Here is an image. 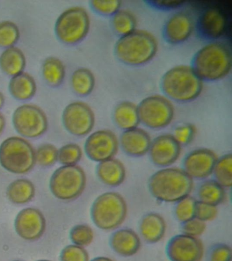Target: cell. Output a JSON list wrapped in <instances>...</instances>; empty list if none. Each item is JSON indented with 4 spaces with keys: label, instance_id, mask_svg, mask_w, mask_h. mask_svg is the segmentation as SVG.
I'll use <instances>...</instances> for the list:
<instances>
[{
    "label": "cell",
    "instance_id": "1",
    "mask_svg": "<svg viewBox=\"0 0 232 261\" xmlns=\"http://www.w3.org/2000/svg\"><path fill=\"white\" fill-rule=\"evenodd\" d=\"M190 66L203 82L221 81L231 71V49L225 43L210 42L195 53Z\"/></svg>",
    "mask_w": 232,
    "mask_h": 261
},
{
    "label": "cell",
    "instance_id": "2",
    "mask_svg": "<svg viewBox=\"0 0 232 261\" xmlns=\"http://www.w3.org/2000/svg\"><path fill=\"white\" fill-rule=\"evenodd\" d=\"M158 42L151 33L136 30L120 37L114 47L116 58L129 66H142L147 64L156 57Z\"/></svg>",
    "mask_w": 232,
    "mask_h": 261
},
{
    "label": "cell",
    "instance_id": "3",
    "mask_svg": "<svg viewBox=\"0 0 232 261\" xmlns=\"http://www.w3.org/2000/svg\"><path fill=\"white\" fill-rule=\"evenodd\" d=\"M203 83L190 65H180L166 71L161 79L160 87L170 101L188 103L200 95Z\"/></svg>",
    "mask_w": 232,
    "mask_h": 261
},
{
    "label": "cell",
    "instance_id": "4",
    "mask_svg": "<svg viewBox=\"0 0 232 261\" xmlns=\"http://www.w3.org/2000/svg\"><path fill=\"white\" fill-rule=\"evenodd\" d=\"M148 187L154 199L164 203H176L190 195L193 179L183 169L167 167L151 175Z\"/></svg>",
    "mask_w": 232,
    "mask_h": 261
},
{
    "label": "cell",
    "instance_id": "5",
    "mask_svg": "<svg viewBox=\"0 0 232 261\" xmlns=\"http://www.w3.org/2000/svg\"><path fill=\"white\" fill-rule=\"evenodd\" d=\"M127 213L125 199L115 192H108L98 196L91 210L93 223L104 230H112L119 227L125 220Z\"/></svg>",
    "mask_w": 232,
    "mask_h": 261
},
{
    "label": "cell",
    "instance_id": "6",
    "mask_svg": "<svg viewBox=\"0 0 232 261\" xmlns=\"http://www.w3.org/2000/svg\"><path fill=\"white\" fill-rule=\"evenodd\" d=\"M35 150L25 139L11 137L0 146V164L15 174H24L36 164Z\"/></svg>",
    "mask_w": 232,
    "mask_h": 261
},
{
    "label": "cell",
    "instance_id": "7",
    "mask_svg": "<svg viewBox=\"0 0 232 261\" xmlns=\"http://www.w3.org/2000/svg\"><path fill=\"white\" fill-rule=\"evenodd\" d=\"M90 30V18L82 7H72L63 12L56 22L55 32L66 44H76L86 38Z\"/></svg>",
    "mask_w": 232,
    "mask_h": 261
},
{
    "label": "cell",
    "instance_id": "8",
    "mask_svg": "<svg viewBox=\"0 0 232 261\" xmlns=\"http://www.w3.org/2000/svg\"><path fill=\"white\" fill-rule=\"evenodd\" d=\"M86 181V174L81 167L63 166L53 174L50 189L58 199L70 201L80 197L84 191Z\"/></svg>",
    "mask_w": 232,
    "mask_h": 261
},
{
    "label": "cell",
    "instance_id": "9",
    "mask_svg": "<svg viewBox=\"0 0 232 261\" xmlns=\"http://www.w3.org/2000/svg\"><path fill=\"white\" fill-rule=\"evenodd\" d=\"M137 106L140 122L152 129L166 127L174 118V105L165 96H148L142 99Z\"/></svg>",
    "mask_w": 232,
    "mask_h": 261
},
{
    "label": "cell",
    "instance_id": "10",
    "mask_svg": "<svg viewBox=\"0 0 232 261\" xmlns=\"http://www.w3.org/2000/svg\"><path fill=\"white\" fill-rule=\"evenodd\" d=\"M13 122L18 134L25 138H38L48 128V119L43 110L30 104H25L15 110Z\"/></svg>",
    "mask_w": 232,
    "mask_h": 261
},
{
    "label": "cell",
    "instance_id": "11",
    "mask_svg": "<svg viewBox=\"0 0 232 261\" xmlns=\"http://www.w3.org/2000/svg\"><path fill=\"white\" fill-rule=\"evenodd\" d=\"M63 124L70 134L77 137L88 135L95 125V114L90 106L83 101H74L65 108Z\"/></svg>",
    "mask_w": 232,
    "mask_h": 261
},
{
    "label": "cell",
    "instance_id": "12",
    "mask_svg": "<svg viewBox=\"0 0 232 261\" xmlns=\"http://www.w3.org/2000/svg\"><path fill=\"white\" fill-rule=\"evenodd\" d=\"M119 142L115 133L101 129L93 132L87 138L85 144L87 156L95 162L113 159L119 150Z\"/></svg>",
    "mask_w": 232,
    "mask_h": 261
},
{
    "label": "cell",
    "instance_id": "13",
    "mask_svg": "<svg viewBox=\"0 0 232 261\" xmlns=\"http://www.w3.org/2000/svg\"><path fill=\"white\" fill-rule=\"evenodd\" d=\"M203 252L201 240L183 233L173 237L166 246L167 256L170 261H201Z\"/></svg>",
    "mask_w": 232,
    "mask_h": 261
},
{
    "label": "cell",
    "instance_id": "14",
    "mask_svg": "<svg viewBox=\"0 0 232 261\" xmlns=\"http://www.w3.org/2000/svg\"><path fill=\"white\" fill-rule=\"evenodd\" d=\"M195 24L192 16L188 12H175L163 26V38L169 44H183L190 38L195 30Z\"/></svg>",
    "mask_w": 232,
    "mask_h": 261
},
{
    "label": "cell",
    "instance_id": "15",
    "mask_svg": "<svg viewBox=\"0 0 232 261\" xmlns=\"http://www.w3.org/2000/svg\"><path fill=\"white\" fill-rule=\"evenodd\" d=\"M217 159V154L210 149H196L185 156L183 170L193 179L207 178L213 174Z\"/></svg>",
    "mask_w": 232,
    "mask_h": 261
},
{
    "label": "cell",
    "instance_id": "16",
    "mask_svg": "<svg viewBox=\"0 0 232 261\" xmlns=\"http://www.w3.org/2000/svg\"><path fill=\"white\" fill-rule=\"evenodd\" d=\"M195 28L201 39L214 42L225 34L227 19L225 14L219 8H207L199 16Z\"/></svg>",
    "mask_w": 232,
    "mask_h": 261
},
{
    "label": "cell",
    "instance_id": "17",
    "mask_svg": "<svg viewBox=\"0 0 232 261\" xmlns=\"http://www.w3.org/2000/svg\"><path fill=\"white\" fill-rule=\"evenodd\" d=\"M181 145L172 134H163L152 140L149 156L156 166L166 167L176 162L180 156Z\"/></svg>",
    "mask_w": 232,
    "mask_h": 261
},
{
    "label": "cell",
    "instance_id": "18",
    "mask_svg": "<svg viewBox=\"0 0 232 261\" xmlns=\"http://www.w3.org/2000/svg\"><path fill=\"white\" fill-rule=\"evenodd\" d=\"M15 228L17 233L23 240H37L45 230V218L36 208H25L16 217Z\"/></svg>",
    "mask_w": 232,
    "mask_h": 261
},
{
    "label": "cell",
    "instance_id": "19",
    "mask_svg": "<svg viewBox=\"0 0 232 261\" xmlns=\"http://www.w3.org/2000/svg\"><path fill=\"white\" fill-rule=\"evenodd\" d=\"M119 142L122 150L128 156L140 157L148 152L152 140L146 130L136 127L123 130Z\"/></svg>",
    "mask_w": 232,
    "mask_h": 261
},
{
    "label": "cell",
    "instance_id": "20",
    "mask_svg": "<svg viewBox=\"0 0 232 261\" xmlns=\"http://www.w3.org/2000/svg\"><path fill=\"white\" fill-rule=\"evenodd\" d=\"M110 246L117 254L123 257L134 256L140 250L141 241L138 234L130 228L116 230L110 238Z\"/></svg>",
    "mask_w": 232,
    "mask_h": 261
},
{
    "label": "cell",
    "instance_id": "21",
    "mask_svg": "<svg viewBox=\"0 0 232 261\" xmlns=\"http://www.w3.org/2000/svg\"><path fill=\"white\" fill-rule=\"evenodd\" d=\"M139 230L142 238L149 244L162 240L166 233V223L160 214L150 212L140 220Z\"/></svg>",
    "mask_w": 232,
    "mask_h": 261
},
{
    "label": "cell",
    "instance_id": "22",
    "mask_svg": "<svg viewBox=\"0 0 232 261\" xmlns=\"http://www.w3.org/2000/svg\"><path fill=\"white\" fill-rule=\"evenodd\" d=\"M99 180L109 187H119L125 180V167L121 161L115 159L98 163L96 168Z\"/></svg>",
    "mask_w": 232,
    "mask_h": 261
},
{
    "label": "cell",
    "instance_id": "23",
    "mask_svg": "<svg viewBox=\"0 0 232 261\" xmlns=\"http://www.w3.org/2000/svg\"><path fill=\"white\" fill-rule=\"evenodd\" d=\"M113 119L117 127L123 130L138 127L140 122L137 105L129 101L120 102L113 110Z\"/></svg>",
    "mask_w": 232,
    "mask_h": 261
},
{
    "label": "cell",
    "instance_id": "24",
    "mask_svg": "<svg viewBox=\"0 0 232 261\" xmlns=\"http://www.w3.org/2000/svg\"><path fill=\"white\" fill-rule=\"evenodd\" d=\"M25 65V55L17 47L6 48L0 55V68L10 76L13 77L23 73Z\"/></svg>",
    "mask_w": 232,
    "mask_h": 261
},
{
    "label": "cell",
    "instance_id": "25",
    "mask_svg": "<svg viewBox=\"0 0 232 261\" xmlns=\"http://www.w3.org/2000/svg\"><path fill=\"white\" fill-rule=\"evenodd\" d=\"M37 87L35 80L27 73H21L12 77L9 83V91L16 99L28 100L33 97Z\"/></svg>",
    "mask_w": 232,
    "mask_h": 261
},
{
    "label": "cell",
    "instance_id": "26",
    "mask_svg": "<svg viewBox=\"0 0 232 261\" xmlns=\"http://www.w3.org/2000/svg\"><path fill=\"white\" fill-rule=\"evenodd\" d=\"M7 194L12 203L24 204L33 199L35 195V187L29 179H18L9 186Z\"/></svg>",
    "mask_w": 232,
    "mask_h": 261
},
{
    "label": "cell",
    "instance_id": "27",
    "mask_svg": "<svg viewBox=\"0 0 232 261\" xmlns=\"http://www.w3.org/2000/svg\"><path fill=\"white\" fill-rule=\"evenodd\" d=\"M197 197L199 201L217 206L225 201V188L221 187L214 179L204 181L197 189Z\"/></svg>",
    "mask_w": 232,
    "mask_h": 261
},
{
    "label": "cell",
    "instance_id": "28",
    "mask_svg": "<svg viewBox=\"0 0 232 261\" xmlns=\"http://www.w3.org/2000/svg\"><path fill=\"white\" fill-rule=\"evenodd\" d=\"M95 85L94 74L90 69L79 68L73 72L71 77V85L74 93L80 96L90 95Z\"/></svg>",
    "mask_w": 232,
    "mask_h": 261
},
{
    "label": "cell",
    "instance_id": "29",
    "mask_svg": "<svg viewBox=\"0 0 232 261\" xmlns=\"http://www.w3.org/2000/svg\"><path fill=\"white\" fill-rule=\"evenodd\" d=\"M42 75L48 85L59 87L66 75L64 63L56 57H48L42 65Z\"/></svg>",
    "mask_w": 232,
    "mask_h": 261
},
{
    "label": "cell",
    "instance_id": "30",
    "mask_svg": "<svg viewBox=\"0 0 232 261\" xmlns=\"http://www.w3.org/2000/svg\"><path fill=\"white\" fill-rule=\"evenodd\" d=\"M111 25L116 34L124 36L136 30L137 20L129 10L120 9L111 16Z\"/></svg>",
    "mask_w": 232,
    "mask_h": 261
},
{
    "label": "cell",
    "instance_id": "31",
    "mask_svg": "<svg viewBox=\"0 0 232 261\" xmlns=\"http://www.w3.org/2000/svg\"><path fill=\"white\" fill-rule=\"evenodd\" d=\"M213 174L215 180L223 188L232 186V154L228 153L217 159Z\"/></svg>",
    "mask_w": 232,
    "mask_h": 261
},
{
    "label": "cell",
    "instance_id": "32",
    "mask_svg": "<svg viewBox=\"0 0 232 261\" xmlns=\"http://www.w3.org/2000/svg\"><path fill=\"white\" fill-rule=\"evenodd\" d=\"M20 38L19 28L11 21L0 22V47L9 48L17 44Z\"/></svg>",
    "mask_w": 232,
    "mask_h": 261
},
{
    "label": "cell",
    "instance_id": "33",
    "mask_svg": "<svg viewBox=\"0 0 232 261\" xmlns=\"http://www.w3.org/2000/svg\"><path fill=\"white\" fill-rule=\"evenodd\" d=\"M197 200L191 196L176 202L174 208L175 217L181 223L195 218Z\"/></svg>",
    "mask_w": 232,
    "mask_h": 261
},
{
    "label": "cell",
    "instance_id": "34",
    "mask_svg": "<svg viewBox=\"0 0 232 261\" xmlns=\"http://www.w3.org/2000/svg\"><path fill=\"white\" fill-rule=\"evenodd\" d=\"M81 147L76 144H68L58 150V160L64 166L76 165L82 158Z\"/></svg>",
    "mask_w": 232,
    "mask_h": 261
},
{
    "label": "cell",
    "instance_id": "35",
    "mask_svg": "<svg viewBox=\"0 0 232 261\" xmlns=\"http://www.w3.org/2000/svg\"><path fill=\"white\" fill-rule=\"evenodd\" d=\"M70 237L73 244L84 248L92 243L94 233L92 228L87 224H78L72 228Z\"/></svg>",
    "mask_w": 232,
    "mask_h": 261
},
{
    "label": "cell",
    "instance_id": "36",
    "mask_svg": "<svg viewBox=\"0 0 232 261\" xmlns=\"http://www.w3.org/2000/svg\"><path fill=\"white\" fill-rule=\"evenodd\" d=\"M36 162L42 166L54 165L58 160V150L52 144L42 145L35 152Z\"/></svg>",
    "mask_w": 232,
    "mask_h": 261
},
{
    "label": "cell",
    "instance_id": "37",
    "mask_svg": "<svg viewBox=\"0 0 232 261\" xmlns=\"http://www.w3.org/2000/svg\"><path fill=\"white\" fill-rule=\"evenodd\" d=\"M121 4L119 0H93L90 2V6L95 13L111 17L121 9Z\"/></svg>",
    "mask_w": 232,
    "mask_h": 261
},
{
    "label": "cell",
    "instance_id": "38",
    "mask_svg": "<svg viewBox=\"0 0 232 261\" xmlns=\"http://www.w3.org/2000/svg\"><path fill=\"white\" fill-rule=\"evenodd\" d=\"M197 129L195 125L190 123H185L177 126L174 128L172 136L177 142L182 146L190 144L194 140Z\"/></svg>",
    "mask_w": 232,
    "mask_h": 261
},
{
    "label": "cell",
    "instance_id": "39",
    "mask_svg": "<svg viewBox=\"0 0 232 261\" xmlns=\"http://www.w3.org/2000/svg\"><path fill=\"white\" fill-rule=\"evenodd\" d=\"M62 261H89L88 252L83 247L69 245L63 249L61 253Z\"/></svg>",
    "mask_w": 232,
    "mask_h": 261
},
{
    "label": "cell",
    "instance_id": "40",
    "mask_svg": "<svg viewBox=\"0 0 232 261\" xmlns=\"http://www.w3.org/2000/svg\"><path fill=\"white\" fill-rule=\"evenodd\" d=\"M217 214V206L209 205V204L197 201L195 218L205 222L215 219Z\"/></svg>",
    "mask_w": 232,
    "mask_h": 261
},
{
    "label": "cell",
    "instance_id": "41",
    "mask_svg": "<svg viewBox=\"0 0 232 261\" xmlns=\"http://www.w3.org/2000/svg\"><path fill=\"white\" fill-rule=\"evenodd\" d=\"M181 224H182L181 230H182L183 234L194 237V238L201 236L207 228L205 222L201 221L196 218H192V219Z\"/></svg>",
    "mask_w": 232,
    "mask_h": 261
},
{
    "label": "cell",
    "instance_id": "42",
    "mask_svg": "<svg viewBox=\"0 0 232 261\" xmlns=\"http://www.w3.org/2000/svg\"><path fill=\"white\" fill-rule=\"evenodd\" d=\"M231 247L225 244H217L211 248L209 255V261H231Z\"/></svg>",
    "mask_w": 232,
    "mask_h": 261
},
{
    "label": "cell",
    "instance_id": "43",
    "mask_svg": "<svg viewBox=\"0 0 232 261\" xmlns=\"http://www.w3.org/2000/svg\"><path fill=\"white\" fill-rule=\"evenodd\" d=\"M149 7L161 11H169L178 9L186 4L185 1H162V0H148L144 2Z\"/></svg>",
    "mask_w": 232,
    "mask_h": 261
},
{
    "label": "cell",
    "instance_id": "44",
    "mask_svg": "<svg viewBox=\"0 0 232 261\" xmlns=\"http://www.w3.org/2000/svg\"><path fill=\"white\" fill-rule=\"evenodd\" d=\"M6 125V120L3 114L0 113V134L3 132Z\"/></svg>",
    "mask_w": 232,
    "mask_h": 261
},
{
    "label": "cell",
    "instance_id": "45",
    "mask_svg": "<svg viewBox=\"0 0 232 261\" xmlns=\"http://www.w3.org/2000/svg\"><path fill=\"white\" fill-rule=\"evenodd\" d=\"M91 261H114L113 260H112V259L107 258V257L105 256H100V257H97V258H93V260H91Z\"/></svg>",
    "mask_w": 232,
    "mask_h": 261
},
{
    "label": "cell",
    "instance_id": "46",
    "mask_svg": "<svg viewBox=\"0 0 232 261\" xmlns=\"http://www.w3.org/2000/svg\"><path fill=\"white\" fill-rule=\"evenodd\" d=\"M5 97H4L3 94L0 92V108L3 107L4 104H5Z\"/></svg>",
    "mask_w": 232,
    "mask_h": 261
},
{
    "label": "cell",
    "instance_id": "47",
    "mask_svg": "<svg viewBox=\"0 0 232 261\" xmlns=\"http://www.w3.org/2000/svg\"><path fill=\"white\" fill-rule=\"evenodd\" d=\"M38 261H51V260H40Z\"/></svg>",
    "mask_w": 232,
    "mask_h": 261
},
{
    "label": "cell",
    "instance_id": "48",
    "mask_svg": "<svg viewBox=\"0 0 232 261\" xmlns=\"http://www.w3.org/2000/svg\"><path fill=\"white\" fill-rule=\"evenodd\" d=\"M14 261H21V260H14Z\"/></svg>",
    "mask_w": 232,
    "mask_h": 261
}]
</instances>
